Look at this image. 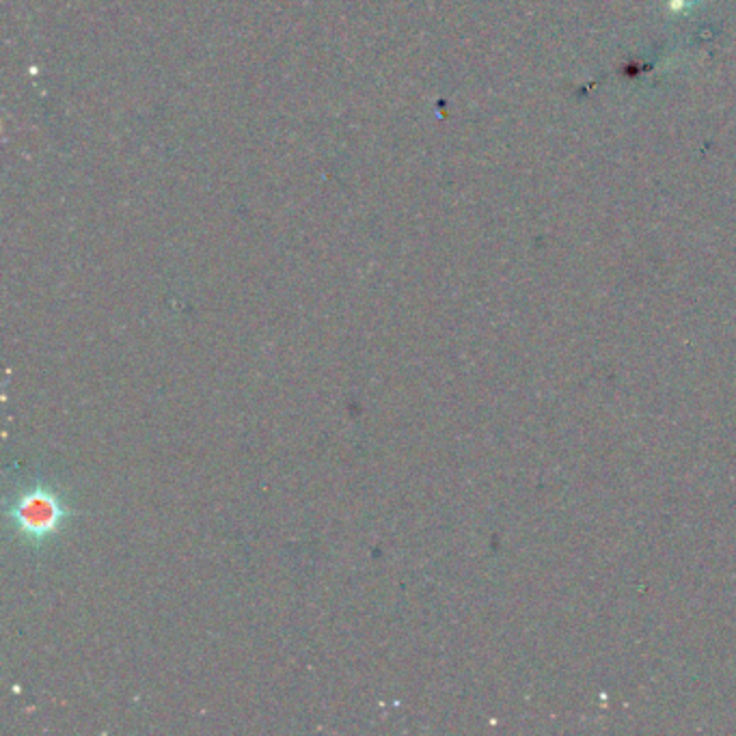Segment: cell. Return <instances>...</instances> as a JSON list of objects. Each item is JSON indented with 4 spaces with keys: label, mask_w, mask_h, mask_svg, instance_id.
I'll return each instance as SVG.
<instances>
[{
    "label": "cell",
    "mask_w": 736,
    "mask_h": 736,
    "mask_svg": "<svg viewBox=\"0 0 736 736\" xmlns=\"http://www.w3.org/2000/svg\"><path fill=\"white\" fill-rule=\"evenodd\" d=\"M7 515L29 544H42L63 529L72 510L54 488L33 484L13 497Z\"/></svg>",
    "instance_id": "cell-1"
}]
</instances>
